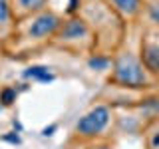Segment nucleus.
Returning a JSON list of instances; mask_svg holds the SVG:
<instances>
[{"label": "nucleus", "instance_id": "f257e3e1", "mask_svg": "<svg viewBox=\"0 0 159 149\" xmlns=\"http://www.w3.org/2000/svg\"><path fill=\"white\" fill-rule=\"evenodd\" d=\"M111 79L119 86L125 88H141L147 84V74L143 70L141 62L131 54H121L113 64Z\"/></svg>", "mask_w": 159, "mask_h": 149}, {"label": "nucleus", "instance_id": "f03ea898", "mask_svg": "<svg viewBox=\"0 0 159 149\" xmlns=\"http://www.w3.org/2000/svg\"><path fill=\"white\" fill-rule=\"evenodd\" d=\"M109 119H111L109 107L107 106H96L76 123V133L82 137H96L107 127Z\"/></svg>", "mask_w": 159, "mask_h": 149}, {"label": "nucleus", "instance_id": "7ed1b4c3", "mask_svg": "<svg viewBox=\"0 0 159 149\" xmlns=\"http://www.w3.org/2000/svg\"><path fill=\"white\" fill-rule=\"evenodd\" d=\"M60 24L62 22H60V18L54 12H42L40 16H36L32 20V24L28 28V36L34 40H44V38L52 36L60 28Z\"/></svg>", "mask_w": 159, "mask_h": 149}, {"label": "nucleus", "instance_id": "20e7f679", "mask_svg": "<svg viewBox=\"0 0 159 149\" xmlns=\"http://www.w3.org/2000/svg\"><path fill=\"white\" fill-rule=\"evenodd\" d=\"M88 32H89V30H88V24L84 22V20L72 18V20H68V22L64 24L60 38H62L64 42H80V40L88 38Z\"/></svg>", "mask_w": 159, "mask_h": 149}, {"label": "nucleus", "instance_id": "39448f33", "mask_svg": "<svg viewBox=\"0 0 159 149\" xmlns=\"http://www.w3.org/2000/svg\"><path fill=\"white\" fill-rule=\"evenodd\" d=\"M111 4L117 12H121L123 16H127V18H133L139 12V8H141V2H139V0H111Z\"/></svg>", "mask_w": 159, "mask_h": 149}, {"label": "nucleus", "instance_id": "423d86ee", "mask_svg": "<svg viewBox=\"0 0 159 149\" xmlns=\"http://www.w3.org/2000/svg\"><path fill=\"white\" fill-rule=\"evenodd\" d=\"M143 62L149 70L159 72V46L155 44H145L143 46Z\"/></svg>", "mask_w": 159, "mask_h": 149}, {"label": "nucleus", "instance_id": "0eeeda50", "mask_svg": "<svg viewBox=\"0 0 159 149\" xmlns=\"http://www.w3.org/2000/svg\"><path fill=\"white\" fill-rule=\"evenodd\" d=\"M48 0H14V6H16V12L20 16H26L30 12H36V10H42L46 6Z\"/></svg>", "mask_w": 159, "mask_h": 149}, {"label": "nucleus", "instance_id": "6e6552de", "mask_svg": "<svg viewBox=\"0 0 159 149\" xmlns=\"http://www.w3.org/2000/svg\"><path fill=\"white\" fill-rule=\"evenodd\" d=\"M28 78H36V79H42V82H50L52 76L48 74V68H42V66H36V68H30L26 72Z\"/></svg>", "mask_w": 159, "mask_h": 149}, {"label": "nucleus", "instance_id": "1a4fd4ad", "mask_svg": "<svg viewBox=\"0 0 159 149\" xmlns=\"http://www.w3.org/2000/svg\"><path fill=\"white\" fill-rule=\"evenodd\" d=\"M14 99H16V92H14L12 88H6V89L2 92V96H0V102H2L4 106H10Z\"/></svg>", "mask_w": 159, "mask_h": 149}, {"label": "nucleus", "instance_id": "9d476101", "mask_svg": "<svg viewBox=\"0 0 159 149\" xmlns=\"http://www.w3.org/2000/svg\"><path fill=\"white\" fill-rule=\"evenodd\" d=\"M149 16L153 18V22L159 24V2H151V4H149Z\"/></svg>", "mask_w": 159, "mask_h": 149}, {"label": "nucleus", "instance_id": "9b49d317", "mask_svg": "<svg viewBox=\"0 0 159 149\" xmlns=\"http://www.w3.org/2000/svg\"><path fill=\"white\" fill-rule=\"evenodd\" d=\"M89 66L96 68V70H102V68L107 66V60L106 58H92V60H89Z\"/></svg>", "mask_w": 159, "mask_h": 149}, {"label": "nucleus", "instance_id": "f8f14e48", "mask_svg": "<svg viewBox=\"0 0 159 149\" xmlns=\"http://www.w3.org/2000/svg\"><path fill=\"white\" fill-rule=\"evenodd\" d=\"M149 143H151L153 149H159V129L155 133H151V137H149Z\"/></svg>", "mask_w": 159, "mask_h": 149}, {"label": "nucleus", "instance_id": "ddd939ff", "mask_svg": "<svg viewBox=\"0 0 159 149\" xmlns=\"http://www.w3.org/2000/svg\"><path fill=\"white\" fill-rule=\"evenodd\" d=\"M8 18V10H6V4H0V20H6Z\"/></svg>", "mask_w": 159, "mask_h": 149}, {"label": "nucleus", "instance_id": "4468645a", "mask_svg": "<svg viewBox=\"0 0 159 149\" xmlns=\"http://www.w3.org/2000/svg\"><path fill=\"white\" fill-rule=\"evenodd\" d=\"M76 2H78V0H72V2H70V10H76V8H78Z\"/></svg>", "mask_w": 159, "mask_h": 149}, {"label": "nucleus", "instance_id": "2eb2a0df", "mask_svg": "<svg viewBox=\"0 0 159 149\" xmlns=\"http://www.w3.org/2000/svg\"><path fill=\"white\" fill-rule=\"evenodd\" d=\"M98 149H109V147H98Z\"/></svg>", "mask_w": 159, "mask_h": 149}]
</instances>
